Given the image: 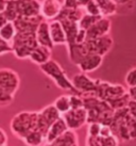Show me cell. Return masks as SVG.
Returning <instances> with one entry per match:
<instances>
[{
  "instance_id": "obj_38",
  "label": "cell",
  "mask_w": 136,
  "mask_h": 146,
  "mask_svg": "<svg viewBox=\"0 0 136 146\" xmlns=\"http://www.w3.org/2000/svg\"><path fill=\"white\" fill-rule=\"evenodd\" d=\"M128 93L131 99L136 100V85L134 86H128Z\"/></svg>"
},
{
  "instance_id": "obj_23",
  "label": "cell",
  "mask_w": 136,
  "mask_h": 146,
  "mask_svg": "<svg viewBox=\"0 0 136 146\" xmlns=\"http://www.w3.org/2000/svg\"><path fill=\"white\" fill-rule=\"evenodd\" d=\"M0 14L7 17L9 21H15L19 17L16 0H7L5 7L0 10Z\"/></svg>"
},
{
  "instance_id": "obj_25",
  "label": "cell",
  "mask_w": 136,
  "mask_h": 146,
  "mask_svg": "<svg viewBox=\"0 0 136 146\" xmlns=\"http://www.w3.org/2000/svg\"><path fill=\"white\" fill-rule=\"evenodd\" d=\"M27 145L30 146H40L46 145V135L40 130L34 129L22 140Z\"/></svg>"
},
{
  "instance_id": "obj_28",
  "label": "cell",
  "mask_w": 136,
  "mask_h": 146,
  "mask_svg": "<svg viewBox=\"0 0 136 146\" xmlns=\"http://www.w3.org/2000/svg\"><path fill=\"white\" fill-rule=\"evenodd\" d=\"M100 16H97V15H92V14H88V13H85L84 16L81 18V21H79V25H80V28L83 29V30H88V29L92 27V25L95 24L100 17Z\"/></svg>"
},
{
  "instance_id": "obj_7",
  "label": "cell",
  "mask_w": 136,
  "mask_h": 146,
  "mask_svg": "<svg viewBox=\"0 0 136 146\" xmlns=\"http://www.w3.org/2000/svg\"><path fill=\"white\" fill-rule=\"evenodd\" d=\"M84 44L89 53H97V54H101L104 57L113 48L114 41L110 34H106V35H103L101 37L86 40L84 42Z\"/></svg>"
},
{
  "instance_id": "obj_18",
  "label": "cell",
  "mask_w": 136,
  "mask_h": 146,
  "mask_svg": "<svg viewBox=\"0 0 136 146\" xmlns=\"http://www.w3.org/2000/svg\"><path fill=\"white\" fill-rule=\"evenodd\" d=\"M67 129V123H66V121H65L63 115H62L57 121H55L50 126L48 132H47V135H46V145H51L52 142L54 140H56L61 134L63 133L64 131H66Z\"/></svg>"
},
{
  "instance_id": "obj_19",
  "label": "cell",
  "mask_w": 136,
  "mask_h": 146,
  "mask_svg": "<svg viewBox=\"0 0 136 146\" xmlns=\"http://www.w3.org/2000/svg\"><path fill=\"white\" fill-rule=\"evenodd\" d=\"M36 38L38 44L48 46L50 48H53L55 45L53 44L51 38V32H50V24L49 21L44 19L38 26V28L36 30Z\"/></svg>"
},
{
  "instance_id": "obj_3",
  "label": "cell",
  "mask_w": 136,
  "mask_h": 146,
  "mask_svg": "<svg viewBox=\"0 0 136 146\" xmlns=\"http://www.w3.org/2000/svg\"><path fill=\"white\" fill-rule=\"evenodd\" d=\"M40 68L43 72V74H45L47 77H49L55 83V85L59 89L63 90V91H67L69 93L79 94L77 92L76 88L73 86L71 79L68 78L64 68L55 60H53V59L49 60L45 64L40 65Z\"/></svg>"
},
{
  "instance_id": "obj_10",
  "label": "cell",
  "mask_w": 136,
  "mask_h": 146,
  "mask_svg": "<svg viewBox=\"0 0 136 146\" xmlns=\"http://www.w3.org/2000/svg\"><path fill=\"white\" fill-rule=\"evenodd\" d=\"M64 8V3L60 0H42L40 15L47 21L56 19Z\"/></svg>"
},
{
  "instance_id": "obj_26",
  "label": "cell",
  "mask_w": 136,
  "mask_h": 146,
  "mask_svg": "<svg viewBox=\"0 0 136 146\" xmlns=\"http://www.w3.org/2000/svg\"><path fill=\"white\" fill-rule=\"evenodd\" d=\"M17 33L16 26L14 21H9L3 26H0V38L7 40V41L12 42Z\"/></svg>"
},
{
  "instance_id": "obj_34",
  "label": "cell",
  "mask_w": 136,
  "mask_h": 146,
  "mask_svg": "<svg viewBox=\"0 0 136 146\" xmlns=\"http://www.w3.org/2000/svg\"><path fill=\"white\" fill-rule=\"evenodd\" d=\"M124 81H125L128 86H134V85H136V66L131 68L127 73L125 77H124Z\"/></svg>"
},
{
  "instance_id": "obj_21",
  "label": "cell",
  "mask_w": 136,
  "mask_h": 146,
  "mask_svg": "<svg viewBox=\"0 0 136 146\" xmlns=\"http://www.w3.org/2000/svg\"><path fill=\"white\" fill-rule=\"evenodd\" d=\"M62 23L63 27H64L66 34H67V45L68 44H73L77 42V37L78 34L80 32V25L79 21H75L71 19H68V18H56ZM66 45V46H67Z\"/></svg>"
},
{
  "instance_id": "obj_27",
  "label": "cell",
  "mask_w": 136,
  "mask_h": 146,
  "mask_svg": "<svg viewBox=\"0 0 136 146\" xmlns=\"http://www.w3.org/2000/svg\"><path fill=\"white\" fill-rule=\"evenodd\" d=\"M54 106L56 107V109L61 112V114L63 115L66 112H68L71 109V100H70V94L69 95H61L54 100Z\"/></svg>"
},
{
  "instance_id": "obj_2",
  "label": "cell",
  "mask_w": 136,
  "mask_h": 146,
  "mask_svg": "<svg viewBox=\"0 0 136 146\" xmlns=\"http://www.w3.org/2000/svg\"><path fill=\"white\" fill-rule=\"evenodd\" d=\"M20 77L14 69H0V106L2 108L12 105L14 96L19 89Z\"/></svg>"
},
{
  "instance_id": "obj_31",
  "label": "cell",
  "mask_w": 136,
  "mask_h": 146,
  "mask_svg": "<svg viewBox=\"0 0 136 146\" xmlns=\"http://www.w3.org/2000/svg\"><path fill=\"white\" fill-rule=\"evenodd\" d=\"M84 8H85L86 13H88V14L97 15V16L102 15V14H101V11H100V8H99L98 3L96 2V0H89L88 3L85 5Z\"/></svg>"
},
{
  "instance_id": "obj_20",
  "label": "cell",
  "mask_w": 136,
  "mask_h": 146,
  "mask_svg": "<svg viewBox=\"0 0 136 146\" xmlns=\"http://www.w3.org/2000/svg\"><path fill=\"white\" fill-rule=\"evenodd\" d=\"M52 146H78L79 145V135L75 129L68 128L59 138L54 140Z\"/></svg>"
},
{
  "instance_id": "obj_36",
  "label": "cell",
  "mask_w": 136,
  "mask_h": 146,
  "mask_svg": "<svg viewBox=\"0 0 136 146\" xmlns=\"http://www.w3.org/2000/svg\"><path fill=\"white\" fill-rule=\"evenodd\" d=\"M9 143V137L3 128H0V146H5Z\"/></svg>"
},
{
  "instance_id": "obj_30",
  "label": "cell",
  "mask_w": 136,
  "mask_h": 146,
  "mask_svg": "<svg viewBox=\"0 0 136 146\" xmlns=\"http://www.w3.org/2000/svg\"><path fill=\"white\" fill-rule=\"evenodd\" d=\"M125 123L128 126L129 133L131 137V140H135L136 139V118L133 117L131 114L129 113L125 115Z\"/></svg>"
},
{
  "instance_id": "obj_16",
  "label": "cell",
  "mask_w": 136,
  "mask_h": 146,
  "mask_svg": "<svg viewBox=\"0 0 136 146\" xmlns=\"http://www.w3.org/2000/svg\"><path fill=\"white\" fill-rule=\"evenodd\" d=\"M51 38L54 45H67V34L63 25L59 19H53L49 21Z\"/></svg>"
},
{
  "instance_id": "obj_15",
  "label": "cell",
  "mask_w": 136,
  "mask_h": 146,
  "mask_svg": "<svg viewBox=\"0 0 136 146\" xmlns=\"http://www.w3.org/2000/svg\"><path fill=\"white\" fill-rule=\"evenodd\" d=\"M52 59V48L48 47V46H45V45H40L38 44L36 46L34 50H33L30 57H29V60L34 63V64L40 65L45 64L46 62H48L49 60Z\"/></svg>"
},
{
  "instance_id": "obj_5",
  "label": "cell",
  "mask_w": 136,
  "mask_h": 146,
  "mask_svg": "<svg viewBox=\"0 0 136 146\" xmlns=\"http://www.w3.org/2000/svg\"><path fill=\"white\" fill-rule=\"evenodd\" d=\"M13 44V54L20 60L29 59L34 48L38 45L36 32H17Z\"/></svg>"
},
{
  "instance_id": "obj_11",
  "label": "cell",
  "mask_w": 136,
  "mask_h": 146,
  "mask_svg": "<svg viewBox=\"0 0 136 146\" xmlns=\"http://www.w3.org/2000/svg\"><path fill=\"white\" fill-rule=\"evenodd\" d=\"M111 28H112V21L108 19V17L101 16L90 28L86 30L87 40L97 38V37H101L103 35L110 34Z\"/></svg>"
},
{
  "instance_id": "obj_35",
  "label": "cell",
  "mask_w": 136,
  "mask_h": 146,
  "mask_svg": "<svg viewBox=\"0 0 136 146\" xmlns=\"http://www.w3.org/2000/svg\"><path fill=\"white\" fill-rule=\"evenodd\" d=\"M127 108H128L129 113L131 114L133 117L136 118V100H134V99H130L128 102Z\"/></svg>"
},
{
  "instance_id": "obj_6",
  "label": "cell",
  "mask_w": 136,
  "mask_h": 146,
  "mask_svg": "<svg viewBox=\"0 0 136 146\" xmlns=\"http://www.w3.org/2000/svg\"><path fill=\"white\" fill-rule=\"evenodd\" d=\"M62 116V114L59 110L56 109L54 104L46 106L45 108L38 111V119H37V126L36 129L43 132L45 135H47L50 126L53 123L57 121Z\"/></svg>"
},
{
  "instance_id": "obj_13",
  "label": "cell",
  "mask_w": 136,
  "mask_h": 146,
  "mask_svg": "<svg viewBox=\"0 0 136 146\" xmlns=\"http://www.w3.org/2000/svg\"><path fill=\"white\" fill-rule=\"evenodd\" d=\"M45 18L42 15L34 17L19 16L14 24L16 26L17 32H36L38 26Z\"/></svg>"
},
{
  "instance_id": "obj_1",
  "label": "cell",
  "mask_w": 136,
  "mask_h": 146,
  "mask_svg": "<svg viewBox=\"0 0 136 146\" xmlns=\"http://www.w3.org/2000/svg\"><path fill=\"white\" fill-rule=\"evenodd\" d=\"M96 80L98 97L108 102L114 110L124 108L128 106V102L131 98L128 93V90L123 85L110 83L101 79Z\"/></svg>"
},
{
  "instance_id": "obj_12",
  "label": "cell",
  "mask_w": 136,
  "mask_h": 146,
  "mask_svg": "<svg viewBox=\"0 0 136 146\" xmlns=\"http://www.w3.org/2000/svg\"><path fill=\"white\" fill-rule=\"evenodd\" d=\"M19 16L34 17L40 15L42 1L40 0H16Z\"/></svg>"
},
{
  "instance_id": "obj_14",
  "label": "cell",
  "mask_w": 136,
  "mask_h": 146,
  "mask_svg": "<svg viewBox=\"0 0 136 146\" xmlns=\"http://www.w3.org/2000/svg\"><path fill=\"white\" fill-rule=\"evenodd\" d=\"M103 63V56L97 53H88L79 63L78 67L83 73H92L100 67Z\"/></svg>"
},
{
  "instance_id": "obj_24",
  "label": "cell",
  "mask_w": 136,
  "mask_h": 146,
  "mask_svg": "<svg viewBox=\"0 0 136 146\" xmlns=\"http://www.w3.org/2000/svg\"><path fill=\"white\" fill-rule=\"evenodd\" d=\"M99 8H100L102 16H113L118 13V5L114 0H96Z\"/></svg>"
},
{
  "instance_id": "obj_37",
  "label": "cell",
  "mask_w": 136,
  "mask_h": 146,
  "mask_svg": "<svg viewBox=\"0 0 136 146\" xmlns=\"http://www.w3.org/2000/svg\"><path fill=\"white\" fill-rule=\"evenodd\" d=\"M118 7H127L129 4H133L134 0H114Z\"/></svg>"
},
{
  "instance_id": "obj_32",
  "label": "cell",
  "mask_w": 136,
  "mask_h": 146,
  "mask_svg": "<svg viewBox=\"0 0 136 146\" xmlns=\"http://www.w3.org/2000/svg\"><path fill=\"white\" fill-rule=\"evenodd\" d=\"M13 53V44L12 42L0 38V56H4L5 53Z\"/></svg>"
},
{
  "instance_id": "obj_33",
  "label": "cell",
  "mask_w": 136,
  "mask_h": 146,
  "mask_svg": "<svg viewBox=\"0 0 136 146\" xmlns=\"http://www.w3.org/2000/svg\"><path fill=\"white\" fill-rule=\"evenodd\" d=\"M89 0H64V7L67 8H84Z\"/></svg>"
},
{
  "instance_id": "obj_22",
  "label": "cell",
  "mask_w": 136,
  "mask_h": 146,
  "mask_svg": "<svg viewBox=\"0 0 136 146\" xmlns=\"http://www.w3.org/2000/svg\"><path fill=\"white\" fill-rule=\"evenodd\" d=\"M86 13L85 8H67L64 7L57 18H68L75 21H80Z\"/></svg>"
},
{
  "instance_id": "obj_4",
  "label": "cell",
  "mask_w": 136,
  "mask_h": 146,
  "mask_svg": "<svg viewBox=\"0 0 136 146\" xmlns=\"http://www.w3.org/2000/svg\"><path fill=\"white\" fill-rule=\"evenodd\" d=\"M38 112L22 111L15 114L11 119L10 128L12 133L20 140H24L32 130L36 129Z\"/></svg>"
},
{
  "instance_id": "obj_9",
  "label": "cell",
  "mask_w": 136,
  "mask_h": 146,
  "mask_svg": "<svg viewBox=\"0 0 136 146\" xmlns=\"http://www.w3.org/2000/svg\"><path fill=\"white\" fill-rule=\"evenodd\" d=\"M71 81L77 92L81 95L87 93H97V80L88 77L86 73L81 72L79 74H76L71 78Z\"/></svg>"
},
{
  "instance_id": "obj_17",
  "label": "cell",
  "mask_w": 136,
  "mask_h": 146,
  "mask_svg": "<svg viewBox=\"0 0 136 146\" xmlns=\"http://www.w3.org/2000/svg\"><path fill=\"white\" fill-rule=\"evenodd\" d=\"M67 51H68V57L69 60L72 64L79 65L83 58L88 54V50L86 48L84 43H73V44H68L67 45Z\"/></svg>"
},
{
  "instance_id": "obj_29",
  "label": "cell",
  "mask_w": 136,
  "mask_h": 146,
  "mask_svg": "<svg viewBox=\"0 0 136 146\" xmlns=\"http://www.w3.org/2000/svg\"><path fill=\"white\" fill-rule=\"evenodd\" d=\"M102 124L98 122H92L88 123V128H87V137L86 139H92L97 138L98 135L101 134V129H102Z\"/></svg>"
},
{
  "instance_id": "obj_8",
  "label": "cell",
  "mask_w": 136,
  "mask_h": 146,
  "mask_svg": "<svg viewBox=\"0 0 136 146\" xmlns=\"http://www.w3.org/2000/svg\"><path fill=\"white\" fill-rule=\"evenodd\" d=\"M63 117L67 123L68 128L78 130L88 123V112L85 107L70 109L68 112L63 114Z\"/></svg>"
}]
</instances>
